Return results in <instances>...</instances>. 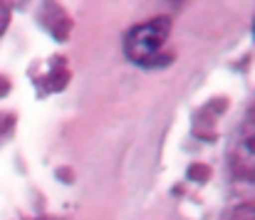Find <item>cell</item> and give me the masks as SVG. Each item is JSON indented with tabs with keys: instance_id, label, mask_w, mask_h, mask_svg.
I'll return each instance as SVG.
<instances>
[{
	"instance_id": "6da1fadb",
	"label": "cell",
	"mask_w": 255,
	"mask_h": 220,
	"mask_svg": "<svg viewBox=\"0 0 255 220\" xmlns=\"http://www.w3.org/2000/svg\"><path fill=\"white\" fill-rule=\"evenodd\" d=\"M171 30L169 17H154L139 27H134L127 37V57L136 65H149L164 47Z\"/></svg>"
},
{
	"instance_id": "7a4b0ae2",
	"label": "cell",
	"mask_w": 255,
	"mask_h": 220,
	"mask_svg": "<svg viewBox=\"0 0 255 220\" xmlns=\"http://www.w3.org/2000/svg\"><path fill=\"white\" fill-rule=\"evenodd\" d=\"M228 220H255V208L253 206H241V208H236L231 213Z\"/></svg>"
}]
</instances>
